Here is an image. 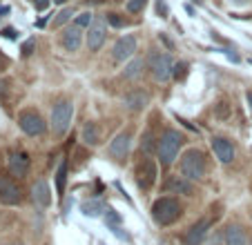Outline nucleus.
Returning <instances> with one entry per match:
<instances>
[{
  "instance_id": "1",
  "label": "nucleus",
  "mask_w": 252,
  "mask_h": 245,
  "mask_svg": "<svg viewBox=\"0 0 252 245\" xmlns=\"http://www.w3.org/2000/svg\"><path fill=\"white\" fill-rule=\"evenodd\" d=\"M183 145V136L179 129L174 127H165L161 132V136H158L157 141V152H158V160H161L163 167H170L172 163L176 160V156H179V150H181Z\"/></svg>"
},
{
  "instance_id": "2",
  "label": "nucleus",
  "mask_w": 252,
  "mask_h": 245,
  "mask_svg": "<svg viewBox=\"0 0 252 245\" xmlns=\"http://www.w3.org/2000/svg\"><path fill=\"white\" fill-rule=\"evenodd\" d=\"M181 214H183V205L174 196H161L152 205V218L158 227L174 225L181 218Z\"/></svg>"
},
{
  "instance_id": "3",
  "label": "nucleus",
  "mask_w": 252,
  "mask_h": 245,
  "mask_svg": "<svg viewBox=\"0 0 252 245\" xmlns=\"http://www.w3.org/2000/svg\"><path fill=\"white\" fill-rule=\"evenodd\" d=\"M179 170L186 179L190 181H201L205 176V170H208V160H205V154L199 150H188L186 154L179 160Z\"/></svg>"
},
{
  "instance_id": "4",
  "label": "nucleus",
  "mask_w": 252,
  "mask_h": 245,
  "mask_svg": "<svg viewBox=\"0 0 252 245\" xmlns=\"http://www.w3.org/2000/svg\"><path fill=\"white\" fill-rule=\"evenodd\" d=\"M71 118H74V105H71V100H67V98L58 100L52 107V132L56 136H63L69 129Z\"/></svg>"
},
{
  "instance_id": "5",
  "label": "nucleus",
  "mask_w": 252,
  "mask_h": 245,
  "mask_svg": "<svg viewBox=\"0 0 252 245\" xmlns=\"http://www.w3.org/2000/svg\"><path fill=\"white\" fill-rule=\"evenodd\" d=\"M134 176H136V185L143 189V192H150L157 183L158 176V167L150 156H143L141 160L136 163V170H134Z\"/></svg>"
},
{
  "instance_id": "6",
  "label": "nucleus",
  "mask_w": 252,
  "mask_h": 245,
  "mask_svg": "<svg viewBox=\"0 0 252 245\" xmlns=\"http://www.w3.org/2000/svg\"><path fill=\"white\" fill-rule=\"evenodd\" d=\"M18 127L27 136H43L47 132V122H45V118L36 109H23L18 114Z\"/></svg>"
},
{
  "instance_id": "7",
  "label": "nucleus",
  "mask_w": 252,
  "mask_h": 245,
  "mask_svg": "<svg viewBox=\"0 0 252 245\" xmlns=\"http://www.w3.org/2000/svg\"><path fill=\"white\" fill-rule=\"evenodd\" d=\"M148 67H150V71H152V76H154L157 83H165V80L172 76L174 62H172L170 54L154 52V54H150V58H148Z\"/></svg>"
},
{
  "instance_id": "8",
  "label": "nucleus",
  "mask_w": 252,
  "mask_h": 245,
  "mask_svg": "<svg viewBox=\"0 0 252 245\" xmlns=\"http://www.w3.org/2000/svg\"><path fill=\"white\" fill-rule=\"evenodd\" d=\"M23 201V192H20L18 183L9 176H0V203L2 205H18Z\"/></svg>"
},
{
  "instance_id": "9",
  "label": "nucleus",
  "mask_w": 252,
  "mask_h": 245,
  "mask_svg": "<svg viewBox=\"0 0 252 245\" xmlns=\"http://www.w3.org/2000/svg\"><path fill=\"white\" fill-rule=\"evenodd\" d=\"M134 52H136V38H134L132 33H127V36H121L114 43V47H112V58H114L116 62H125L134 56Z\"/></svg>"
},
{
  "instance_id": "10",
  "label": "nucleus",
  "mask_w": 252,
  "mask_h": 245,
  "mask_svg": "<svg viewBox=\"0 0 252 245\" xmlns=\"http://www.w3.org/2000/svg\"><path fill=\"white\" fill-rule=\"evenodd\" d=\"M163 192H170V194H183V196H194V185H192L190 179L186 176H179V174H172L167 176V181L163 183Z\"/></svg>"
},
{
  "instance_id": "11",
  "label": "nucleus",
  "mask_w": 252,
  "mask_h": 245,
  "mask_svg": "<svg viewBox=\"0 0 252 245\" xmlns=\"http://www.w3.org/2000/svg\"><path fill=\"white\" fill-rule=\"evenodd\" d=\"M210 227H212V218H210V216L199 218V221H196L194 225L186 232V236H183L186 245H203V239L208 236Z\"/></svg>"
},
{
  "instance_id": "12",
  "label": "nucleus",
  "mask_w": 252,
  "mask_h": 245,
  "mask_svg": "<svg viewBox=\"0 0 252 245\" xmlns=\"http://www.w3.org/2000/svg\"><path fill=\"white\" fill-rule=\"evenodd\" d=\"M129 147H132V134H129V132H121L119 136L110 143L107 152H110V156L114 160H125V158H127V154H129Z\"/></svg>"
},
{
  "instance_id": "13",
  "label": "nucleus",
  "mask_w": 252,
  "mask_h": 245,
  "mask_svg": "<svg viewBox=\"0 0 252 245\" xmlns=\"http://www.w3.org/2000/svg\"><path fill=\"white\" fill-rule=\"evenodd\" d=\"M210 145H212L214 154H217V158H219L221 163H232V160H234V145H232V141H230V138L212 136Z\"/></svg>"
},
{
  "instance_id": "14",
  "label": "nucleus",
  "mask_w": 252,
  "mask_h": 245,
  "mask_svg": "<svg viewBox=\"0 0 252 245\" xmlns=\"http://www.w3.org/2000/svg\"><path fill=\"white\" fill-rule=\"evenodd\" d=\"M7 165H9L11 176H18V179H23V176H27L32 160H29V156L25 154V152H11L9 160H7Z\"/></svg>"
},
{
  "instance_id": "15",
  "label": "nucleus",
  "mask_w": 252,
  "mask_h": 245,
  "mask_svg": "<svg viewBox=\"0 0 252 245\" xmlns=\"http://www.w3.org/2000/svg\"><path fill=\"white\" fill-rule=\"evenodd\" d=\"M105 38H107V27H105L103 20L92 23L90 31H87V47H90V52H98V49L103 47Z\"/></svg>"
},
{
  "instance_id": "16",
  "label": "nucleus",
  "mask_w": 252,
  "mask_h": 245,
  "mask_svg": "<svg viewBox=\"0 0 252 245\" xmlns=\"http://www.w3.org/2000/svg\"><path fill=\"white\" fill-rule=\"evenodd\" d=\"M32 201L40 208H49L52 205V189H49V183L45 179H38L32 185Z\"/></svg>"
},
{
  "instance_id": "17",
  "label": "nucleus",
  "mask_w": 252,
  "mask_h": 245,
  "mask_svg": "<svg viewBox=\"0 0 252 245\" xmlns=\"http://www.w3.org/2000/svg\"><path fill=\"white\" fill-rule=\"evenodd\" d=\"M81 43H83V31H81V27L71 25V27H67L65 31H63L61 45L65 47V52H78Z\"/></svg>"
},
{
  "instance_id": "18",
  "label": "nucleus",
  "mask_w": 252,
  "mask_h": 245,
  "mask_svg": "<svg viewBox=\"0 0 252 245\" xmlns=\"http://www.w3.org/2000/svg\"><path fill=\"white\" fill-rule=\"evenodd\" d=\"M223 245H248V234L241 225H228L223 230Z\"/></svg>"
},
{
  "instance_id": "19",
  "label": "nucleus",
  "mask_w": 252,
  "mask_h": 245,
  "mask_svg": "<svg viewBox=\"0 0 252 245\" xmlns=\"http://www.w3.org/2000/svg\"><path fill=\"white\" fill-rule=\"evenodd\" d=\"M125 107L132 109V112H141L143 107H148L150 103V96L145 94L143 90H136V92H129V94H125Z\"/></svg>"
},
{
  "instance_id": "20",
  "label": "nucleus",
  "mask_w": 252,
  "mask_h": 245,
  "mask_svg": "<svg viewBox=\"0 0 252 245\" xmlns=\"http://www.w3.org/2000/svg\"><path fill=\"white\" fill-rule=\"evenodd\" d=\"M83 141H85L87 145H92V147L100 143V129H98V125H96L94 121L85 122V127H83Z\"/></svg>"
},
{
  "instance_id": "21",
  "label": "nucleus",
  "mask_w": 252,
  "mask_h": 245,
  "mask_svg": "<svg viewBox=\"0 0 252 245\" xmlns=\"http://www.w3.org/2000/svg\"><path fill=\"white\" fill-rule=\"evenodd\" d=\"M65 183H67V160H63L61 167H58V172H56V192H58V196L65 194Z\"/></svg>"
},
{
  "instance_id": "22",
  "label": "nucleus",
  "mask_w": 252,
  "mask_h": 245,
  "mask_svg": "<svg viewBox=\"0 0 252 245\" xmlns=\"http://www.w3.org/2000/svg\"><path fill=\"white\" fill-rule=\"evenodd\" d=\"M141 71H143V58H134V61L125 67L123 76L132 80V78H138V76H141Z\"/></svg>"
},
{
  "instance_id": "23",
  "label": "nucleus",
  "mask_w": 252,
  "mask_h": 245,
  "mask_svg": "<svg viewBox=\"0 0 252 245\" xmlns=\"http://www.w3.org/2000/svg\"><path fill=\"white\" fill-rule=\"evenodd\" d=\"M103 203L100 201H87V203H83V214L85 216H98L100 212H103Z\"/></svg>"
},
{
  "instance_id": "24",
  "label": "nucleus",
  "mask_w": 252,
  "mask_h": 245,
  "mask_svg": "<svg viewBox=\"0 0 252 245\" xmlns=\"http://www.w3.org/2000/svg\"><path fill=\"white\" fill-rule=\"evenodd\" d=\"M105 20H107V23L112 25V27H116V29H123V27H129V20L125 18V16H121V14H114V11H112V14H107L105 16Z\"/></svg>"
},
{
  "instance_id": "25",
  "label": "nucleus",
  "mask_w": 252,
  "mask_h": 245,
  "mask_svg": "<svg viewBox=\"0 0 252 245\" xmlns=\"http://www.w3.org/2000/svg\"><path fill=\"white\" fill-rule=\"evenodd\" d=\"M71 16H74V9H71V7H65V9H63L61 14L54 18V27H63L65 23H69V20H71Z\"/></svg>"
},
{
  "instance_id": "26",
  "label": "nucleus",
  "mask_w": 252,
  "mask_h": 245,
  "mask_svg": "<svg viewBox=\"0 0 252 245\" xmlns=\"http://www.w3.org/2000/svg\"><path fill=\"white\" fill-rule=\"evenodd\" d=\"M145 5H148V0H127V2H125V9H127L129 14H141V11L145 9Z\"/></svg>"
},
{
  "instance_id": "27",
  "label": "nucleus",
  "mask_w": 252,
  "mask_h": 245,
  "mask_svg": "<svg viewBox=\"0 0 252 245\" xmlns=\"http://www.w3.org/2000/svg\"><path fill=\"white\" fill-rule=\"evenodd\" d=\"M154 147H157V143H154L152 132H150V129H148V132L143 134V138H141V150H145V152H148V154H150V152H152Z\"/></svg>"
},
{
  "instance_id": "28",
  "label": "nucleus",
  "mask_w": 252,
  "mask_h": 245,
  "mask_svg": "<svg viewBox=\"0 0 252 245\" xmlns=\"http://www.w3.org/2000/svg\"><path fill=\"white\" fill-rule=\"evenodd\" d=\"M188 67H190V65H188V62H174V69H172V76H174V78L176 80H183V78H186V76H188Z\"/></svg>"
},
{
  "instance_id": "29",
  "label": "nucleus",
  "mask_w": 252,
  "mask_h": 245,
  "mask_svg": "<svg viewBox=\"0 0 252 245\" xmlns=\"http://www.w3.org/2000/svg\"><path fill=\"white\" fill-rule=\"evenodd\" d=\"M92 20H94V16H92L90 14V11H83V14H78L76 16V23H74V25H76V27H92Z\"/></svg>"
},
{
  "instance_id": "30",
  "label": "nucleus",
  "mask_w": 252,
  "mask_h": 245,
  "mask_svg": "<svg viewBox=\"0 0 252 245\" xmlns=\"http://www.w3.org/2000/svg\"><path fill=\"white\" fill-rule=\"evenodd\" d=\"M157 14L161 16V18H167V16H170V9H167L165 0H157Z\"/></svg>"
},
{
  "instance_id": "31",
  "label": "nucleus",
  "mask_w": 252,
  "mask_h": 245,
  "mask_svg": "<svg viewBox=\"0 0 252 245\" xmlns=\"http://www.w3.org/2000/svg\"><path fill=\"white\" fill-rule=\"evenodd\" d=\"M105 218H107V223H112V225H119L121 223V216L116 214V210H112V208H107V216Z\"/></svg>"
},
{
  "instance_id": "32",
  "label": "nucleus",
  "mask_w": 252,
  "mask_h": 245,
  "mask_svg": "<svg viewBox=\"0 0 252 245\" xmlns=\"http://www.w3.org/2000/svg\"><path fill=\"white\" fill-rule=\"evenodd\" d=\"M2 36L5 38H9V40H16V38H18V33H16V29H11V27H7V29H2Z\"/></svg>"
},
{
  "instance_id": "33",
  "label": "nucleus",
  "mask_w": 252,
  "mask_h": 245,
  "mask_svg": "<svg viewBox=\"0 0 252 245\" xmlns=\"http://www.w3.org/2000/svg\"><path fill=\"white\" fill-rule=\"evenodd\" d=\"M33 45H36V40H27V43L23 45V56H29V54H32V49H33Z\"/></svg>"
},
{
  "instance_id": "34",
  "label": "nucleus",
  "mask_w": 252,
  "mask_h": 245,
  "mask_svg": "<svg viewBox=\"0 0 252 245\" xmlns=\"http://www.w3.org/2000/svg\"><path fill=\"white\" fill-rule=\"evenodd\" d=\"M33 7H36L38 11H45L49 7V0H33Z\"/></svg>"
},
{
  "instance_id": "35",
  "label": "nucleus",
  "mask_w": 252,
  "mask_h": 245,
  "mask_svg": "<svg viewBox=\"0 0 252 245\" xmlns=\"http://www.w3.org/2000/svg\"><path fill=\"white\" fill-rule=\"evenodd\" d=\"M7 65H9V58H7L5 54H0V74L7 69Z\"/></svg>"
},
{
  "instance_id": "36",
  "label": "nucleus",
  "mask_w": 252,
  "mask_h": 245,
  "mask_svg": "<svg viewBox=\"0 0 252 245\" xmlns=\"http://www.w3.org/2000/svg\"><path fill=\"white\" fill-rule=\"evenodd\" d=\"M225 114H228V107H225V103H219V109H217V116H219V118H225Z\"/></svg>"
},
{
  "instance_id": "37",
  "label": "nucleus",
  "mask_w": 252,
  "mask_h": 245,
  "mask_svg": "<svg viewBox=\"0 0 252 245\" xmlns=\"http://www.w3.org/2000/svg\"><path fill=\"white\" fill-rule=\"evenodd\" d=\"M161 40H163V43H165V47H167V49H174V45H172V40L165 36V33H161Z\"/></svg>"
},
{
  "instance_id": "38",
  "label": "nucleus",
  "mask_w": 252,
  "mask_h": 245,
  "mask_svg": "<svg viewBox=\"0 0 252 245\" xmlns=\"http://www.w3.org/2000/svg\"><path fill=\"white\" fill-rule=\"evenodd\" d=\"M246 98H248V103H250V109H252V92H248Z\"/></svg>"
},
{
  "instance_id": "39",
  "label": "nucleus",
  "mask_w": 252,
  "mask_h": 245,
  "mask_svg": "<svg viewBox=\"0 0 252 245\" xmlns=\"http://www.w3.org/2000/svg\"><path fill=\"white\" fill-rule=\"evenodd\" d=\"M2 245H23V243H18V241H9V243H2Z\"/></svg>"
},
{
  "instance_id": "40",
  "label": "nucleus",
  "mask_w": 252,
  "mask_h": 245,
  "mask_svg": "<svg viewBox=\"0 0 252 245\" xmlns=\"http://www.w3.org/2000/svg\"><path fill=\"white\" fill-rule=\"evenodd\" d=\"M54 2H56V5H63V2H65V0H54Z\"/></svg>"
},
{
  "instance_id": "41",
  "label": "nucleus",
  "mask_w": 252,
  "mask_h": 245,
  "mask_svg": "<svg viewBox=\"0 0 252 245\" xmlns=\"http://www.w3.org/2000/svg\"><path fill=\"white\" fill-rule=\"evenodd\" d=\"M250 62H252V61H250Z\"/></svg>"
}]
</instances>
